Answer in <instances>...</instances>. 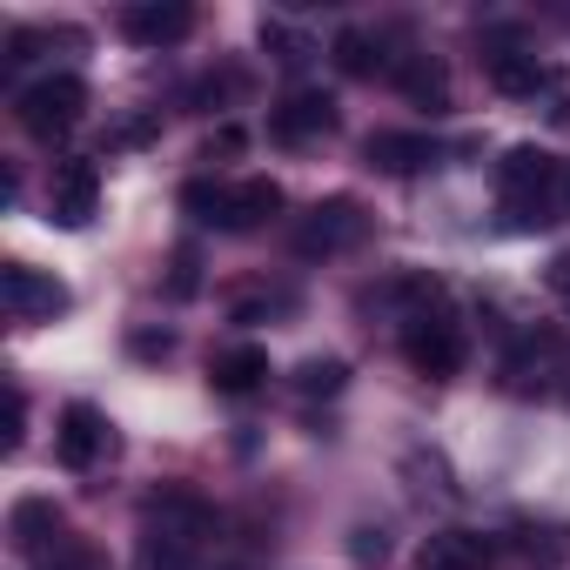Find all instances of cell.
<instances>
[{"instance_id":"obj_1","label":"cell","mask_w":570,"mask_h":570,"mask_svg":"<svg viewBox=\"0 0 570 570\" xmlns=\"http://www.w3.org/2000/svg\"><path fill=\"white\" fill-rule=\"evenodd\" d=\"M557 195H563V168H557L550 148L517 141V148L497 161V202H503L510 228H543V222H557V215H550Z\"/></svg>"},{"instance_id":"obj_2","label":"cell","mask_w":570,"mask_h":570,"mask_svg":"<svg viewBox=\"0 0 570 570\" xmlns=\"http://www.w3.org/2000/svg\"><path fill=\"white\" fill-rule=\"evenodd\" d=\"M463 356H470V336H463V323L450 316V303H443V296H436V303L403 309V363H410L416 376L450 383V376L463 370Z\"/></svg>"},{"instance_id":"obj_3","label":"cell","mask_w":570,"mask_h":570,"mask_svg":"<svg viewBox=\"0 0 570 570\" xmlns=\"http://www.w3.org/2000/svg\"><path fill=\"white\" fill-rule=\"evenodd\" d=\"M296 255L303 262H323V255H350V248H363L370 242V208L356 202V195H330V202H316L303 222H296Z\"/></svg>"},{"instance_id":"obj_4","label":"cell","mask_w":570,"mask_h":570,"mask_svg":"<svg viewBox=\"0 0 570 570\" xmlns=\"http://www.w3.org/2000/svg\"><path fill=\"white\" fill-rule=\"evenodd\" d=\"M14 115H21V128H28L35 141H55V135H68V128L88 115V81H81V75H48V81H35V88L14 101Z\"/></svg>"},{"instance_id":"obj_5","label":"cell","mask_w":570,"mask_h":570,"mask_svg":"<svg viewBox=\"0 0 570 570\" xmlns=\"http://www.w3.org/2000/svg\"><path fill=\"white\" fill-rule=\"evenodd\" d=\"M0 303H8L14 323H48V316L68 309V282L35 268V262H8L0 268Z\"/></svg>"},{"instance_id":"obj_6","label":"cell","mask_w":570,"mask_h":570,"mask_svg":"<svg viewBox=\"0 0 570 570\" xmlns=\"http://www.w3.org/2000/svg\"><path fill=\"white\" fill-rule=\"evenodd\" d=\"M55 456L68 470H95L101 456H115V423L95 403H68L61 423H55Z\"/></svg>"},{"instance_id":"obj_7","label":"cell","mask_w":570,"mask_h":570,"mask_svg":"<svg viewBox=\"0 0 570 570\" xmlns=\"http://www.w3.org/2000/svg\"><path fill=\"white\" fill-rule=\"evenodd\" d=\"M141 523H155V530H168V537H181V543H208L215 537V503L208 497H195V490H181V483H168V490H155L148 503H141Z\"/></svg>"},{"instance_id":"obj_8","label":"cell","mask_w":570,"mask_h":570,"mask_svg":"<svg viewBox=\"0 0 570 570\" xmlns=\"http://www.w3.org/2000/svg\"><path fill=\"white\" fill-rule=\"evenodd\" d=\"M268 135H275L282 148H309V141L336 135V101H330L323 88H303V95H289V101L268 115Z\"/></svg>"},{"instance_id":"obj_9","label":"cell","mask_w":570,"mask_h":570,"mask_svg":"<svg viewBox=\"0 0 570 570\" xmlns=\"http://www.w3.org/2000/svg\"><path fill=\"white\" fill-rule=\"evenodd\" d=\"M101 208V168L95 161H61L55 168V188H48V215L61 228H88Z\"/></svg>"},{"instance_id":"obj_10","label":"cell","mask_w":570,"mask_h":570,"mask_svg":"<svg viewBox=\"0 0 570 570\" xmlns=\"http://www.w3.org/2000/svg\"><path fill=\"white\" fill-rule=\"evenodd\" d=\"M195 28V8H181V0H135V8H121V35L135 48H175L188 41Z\"/></svg>"},{"instance_id":"obj_11","label":"cell","mask_w":570,"mask_h":570,"mask_svg":"<svg viewBox=\"0 0 570 570\" xmlns=\"http://www.w3.org/2000/svg\"><path fill=\"white\" fill-rule=\"evenodd\" d=\"M416 570H497V543L483 530H430Z\"/></svg>"},{"instance_id":"obj_12","label":"cell","mask_w":570,"mask_h":570,"mask_svg":"<svg viewBox=\"0 0 570 570\" xmlns=\"http://www.w3.org/2000/svg\"><path fill=\"white\" fill-rule=\"evenodd\" d=\"M8 530H14V550L35 557V563L68 543V523H61V503H55V497H21L14 517H8Z\"/></svg>"},{"instance_id":"obj_13","label":"cell","mask_w":570,"mask_h":570,"mask_svg":"<svg viewBox=\"0 0 570 570\" xmlns=\"http://www.w3.org/2000/svg\"><path fill=\"white\" fill-rule=\"evenodd\" d=\"M275 215H282V181H268V175L228 181V208H222V228H228V235H255V228L275 222Z\"/></svg>"},{"instance_id":"obj_14","label":"cell","mask_w":570,"mask_h":570,"mask_svg":"<svg viewBox=\"0 0 570 570\" xmlns=\"http://www.w3.org/2000/svg\"><path fill=\"white\" fill-rule=\"evenodd\" d=\"M363 161H370L376 175H423V168L436 161V141H430V135H403V128H376V135L363 141Z\"/></svg>"},{"instance_id":"obj_15","label":"cell","mask_w":570,"mask_h":570,"mask_svg":"<svg viewBox=\"0 0 570 570\" xmlns=\"http://www.w3.org/2000/svg\"><path fill=\"white\" fill-rule=\"evenodd\" d=\"M208 383H215V396H255V390L268 383V350H262V343H228V350H215V356H208Z\"/></svg>"},{"instance_id":"obj_16","label":"cell","mask_w":570,"mask_h":570,"mask_svg":"<svg viewBox=\"0 0 570 570\" xmlns=\"http://www.w3.org/2000/svg\"><path fill=\"white\" fill-rule=\"evenodd\" d=\"M483 75H490V88L510 95V101H530L537 88H550V68H543L537 55H523V48H490V55H483Z\"/></svg>"},{"instance_id":"obj_17","label":"cell","mask_w":570,"mask_h":570,"mask_svg":"<svg viewBox=\"0 0 570 570\" xmlns=\"http://www.w3.org/2000/svg\"><path fill=\"white\" fill-rule=\"evenodd\" d=\"M396 88L416 101V108H450V68L436 55H403L396 61Z\"/></svg>"},{"instance_id":"obj_18","label":"cell","mask_w":570,"mask_h":570,"mask_svg":"<svg viewBox=\"0 0 570 570\" xmlns=\"http://www.w3.org/2000/svg\"><path fill=\"white\" fill-rule=\"evenodd\" d=\"M135 570H195V543H181V537L141 523V537H135Z\"/></svg>"},{"instance_id":"obj_19","label":"cell","mask_w":570,"mask_h":570,"mask_svg":"<svg viewBox=\"0 0 570 570\" xmlns=\"http://www.w3.org/2000/svg\"><path fill=\"white\" fill-rule=\"evenodd\" d=\"M330 55H336V68H343V75H350V81H370V75H376V68H383V48H376V41H370V35H363V28H343V35H336V48H330Z\"/></svg>"},{"instance_id":"obj_20","label":"cell","mask_w":570,"mask_h":570,"mask_svg":"<svg viewBox=\"0 0 570 570\" xmlns=\"http://www.w3.org/2000/svg\"><path fill=\"white\" fill-rule=\"evenodd\" d=\"M222 208H228V181H208V175L181 181V215H195V222H215V228H222Z\"/></svg>"},{"instance_id":"obj_21","label":"cell","mask_w":570,"mask_h":570,"mask_svg":"<svg viewBox=\"0 0 570 570\" xmlns=\"http://www.w3.org/2000/svg\"><path fill=\"white\" fill-rule=\"evenodd\" d=\"M343 383H350V363H343V356H309V363L296 370V390H303V396H343Z\"/></svg>"},{"instance_id":"obj_22","label":"cell","mask_w":570,"mask_h":570,"mask_svg":"<svg viewBox=\"0 0 570 570\" xmlns=\"http://www.w3.org/2000/svg\"><path fill=\"white\" fill-rule=\"evenodd\" d=\"M262 48H268V55H275L282 68H303V61H309V41H303V35H296L289 21H275V14L262 21Z\"/></svg>"},{"instance_id":"obj_23","label":"cell","mask_w":570,"mask_h":570,"mask_svg":"<svg viewBox=\"0 0 570 570\" xmlns=\"http://www.w3.org/2000/svg\"><path fill=\"white\" fill-rule=\"evenodd\" d=\"M350 563L383 570V563H390V530H383V523H356V530H350Z\"/></svg>"},{"instance_id":"obj_24","label":"cell","mask_w":570,"mask_h":570,"mask_svg":"<svg viewBox=\"0 0 570 570\" xmlns=\"http://www.w3.org/2000/svg\"><path fill=\"white\" fill-rule=\"evenodd\" d=\"M41 570H115V563H108V557H101L95 543H81V537H68L61 550H48V557H41Z\"/></svg>"},{"instance_id":"obj_25","label":"cell","mask_w":570,"mask_h":570,"mask_svg":"<svg viewBox=\"0 0 570 570\" xmlns=\"http://www.w3.org/2000/svg\"><path fill=\"white\" fill-rule=\"evenodd\" d=\"M202 289V255L195 248H175V268H168V296H195Z\"/></svg>"},{"instance_id":"obj_26","label":"cell","mask_w":570,"mask_h":570,"mask_svg":"<svg viewBox=\"0 0 570 570\" xmlns=\"http://www.w3.org/2000/svg\"><path fill=\"white\" fill-rule=\"evenodd\" d=\"M21 436H28V396H21V383L8 390V456L21 450Z\"/></svg>"},{"instance_id":"obj_27","label":"cell","mask_w":570,"mask_h":570,"mask_svg":"<svg viewBox=\"0 0 570 570\" xmlns=\"http://www.w3.org/2000/svg\"><path fill=\"white\" fill-rule=\"evenodd\" d=\"M543 282H550V296H557V303H570V248H557V255H550Z\"/></svg>"},{"instance_id":"obj_28","label":"cell","mask_w":570,"mask_h":570,"mask_svg":"<svg viewBox=\"0 0 570 570\" xmlns=\"http://www.w3.org/2000/svg\"><path fill=\"white\" fill-rule=\"evenodd\" d=\"M128 350H135V356H168V350H175V336H168V330H135V336H128Z\"/></svg>"},{"instance_id":"obj_29","label":"cell","mask_w":570,"mask_h":570,"mask_svg":"<svg viewBox=\"0 0 570 570\" xmlns=\"http://www.w3.org/2000/svg\"><path fill=\"white\" fill-rule=\"evenodd\" d=\"M215 155H242V128H222V135L202 148V161H215Z\"/></svg>"},{"instance_id":"obj_30","label":"cell","mask_w":570,"mask_h":570,"mask_svg":"<svg viewBox=\"0 0 570 570\" xmlns=\"http://www.w3.org/2000/svg\"><path fill=\"white\" fill-rule=\"evenodd\" d=\"M563 208H570V168H563Z\"/></svg>"},{"instance_id":"obj_31","label":"cell","mask_w":570,"mask_h":570,"mask_svg":"<svg viewBox=\"0 0 570 570\" xmlns=\"http://www.w3.org/2000/svg\"><path fill=\"white\" fill-rule=\"evenodd\" d=\"M222 570H248V563H222Z\"/></svg>"}]
</instances>
